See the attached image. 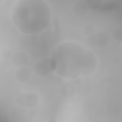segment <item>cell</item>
<instances>
[{
    "instance_id": "cell-1",
    "label": "cell",
    "mask_w": 122,
    "mask_h": 122,
    "mask_svg": "<svg viewBox=\"0 0 122 122\" xmlns=\"http://www.w3.org/2000/svg\"><path fill=\"white\" fill-rule=\"evenodd\" d=\"M50 58L55 65L54 72L70 80L94 73L98 63L92 52L73 42L57 46L52 50Z\"/></svg>"
},
{
    "instance_id": "cell-2",
    "label": "cell",
    "mask_w": 122,
    "mask_h": 122,
    "mask_svg": "<svg viewBox=\"0 0 122 122\" xmlns=\"http://www.w3.org/2000/svg\"><path fill=\"white\" fill-rule=\"evenodd\" d=\"M51 11L43 0H20L12 10L11 18L18 30L25 34L36 35L49 25Z\"/></svg>"
},
{
    "instance_id": "cell-3",
    "label": "cell",
    "mask_w": 122,
    "mask_h": 122,
    "mask_svg": "<svg viewBox=\"0 0 122 122\" xmlns=\"http://www.w3.org/2000/svg\"><path fill=\"white\" fill-rule=\"evenodd\" d=\"M15 93V102L21 107L32 108L36 107L39 103V96L33 92H24L20 89H17Z\"/></svg>"
},
{
    "instance_id": "cell-4",
    "label": "cell",
    "mask_w": 122,
    "mask_h": 122,
    "mask_svg": "<svg viewBox=\"0 0 122 122\" xmlns=\"http://www.w3.org/2000/svg\"><path fill=\"white\" fill-rule=\"evenodd\" d=\"M55 65L51 58H45L37 62L34 66L35 74L40 77H45L54 71Z\"/></svg>"
},
{
    "instance_id": "cell-5",
    "label": "cell",
    "mask_w": 122,
    "mask_h": 122,
    "mask_svg": "<svg viewBox=\"0 0 122 122\" xmlns=\"http://www.w3.org/2000/svg\"><path fill=\"white\" fill-rule=\"evenodd\" d=\"M86 42L92 47L103 48L109 45L110 42V39L107 33L101 31L87 36Z\"/></svg>"
},
{
    "instance_id": "cell-6",
    "label": "cell",
    "mask_w": 122,
    "mask_h": 122,
    "mask_svg": "<svg viewBox=\"0 0 122 122\" xmlns=\"http://www.w3.org/2000/svg\"><path fill=\"white\" fill-rule=\"evenodd\" d=\"M14 76L17 81L25 83L31 79V72L30 70L26 66L19 67L15 71Z\"/></svg>"
},
{
    "instance_id": "cell-7",
    "label": "cell",
    "mask_w": 122,
    "mask_h": 122,
    "mask_svg": "<svg viewBox=\"0 0 122 122\" xmlns=\"http://www.w3.org/2000/svg\"><path fill=\"white\" fill-rule=\"evenodd\" d=\"M13 64L17 67L26 66L29 62V56L22 51H18L14 53L11 58Z\"/></svg>"
},
{
    "instance_id": "cell-8",
    "label": "cell",
    "mask_w": 122,
    "mask_h": 122,
    "mask_svg": "<svg viewBox=\"0 0 122 122\" xmlns=\"http://www.w3.org/2000/svg\"><path fill=\"white\" fill-rule=\"evenodd\" d=\"M61 94L66 98H71L75 96L77 92L76 86L71 81H66L63 83L60 89Z\"/></svg>"
},
{
    "instance_id": "cell-9",
    "label": "cell",
    "mask_w": 122,
    "mask_h": 122,
    "mask_svg": "<svg viewBox=\"0 0 122 122\" xmlns=\"http://www.w3.org/2000/svg\"><path fill=\"white\" fill-rule=\"evenodd\" d=\"M89 10L86 3L83 0L76 1L72 6L73 12L78 17H83L87 15Z\"/></svg>"
},
{
    "instance_id": "cell-10",
    "label": "cell",
    "mask_w": 122,
    "mask_h": 122,
    "mask_svg": "<svg viewBox=\"0 0 122 122\" xmlns=\"http://www.w3.org/2000/svg\"><path fill=\"white\" fill-rule=\"evenodd\" d=\"M89 9L97 10L102 5V1L101 0H88L85 1Z\"/></svg>"
},
{
    "instance_id": "cell-11",
    "label": "cell",
    "mask_w": 122,
    "mask_h": 122,
    "mask_svg": "<svg viewBox=\"0 0 122 122\" xmlns=\"http://www.w3.org/2000/svg\"><path fill=\"white\" fill-rule=\"evenodd\" d=\"M96 32V28L92 24L85 25L83 28V33L87 37L93 34Z\"/></svg>"
},
{
    "instance_id": "cell-12",
    "label": "cell",
    "mask_w": 122,
    "mask_h": 122,
    "mask_svg": "<svg viewBox=\"0 0 122 122\" xmlns=\"http://www.w3.org/2000/svg\"><path fill=\"white\" fill-rule=\"evenodd\" d=\"M113 37L114 39L119 43L122 42V26L117 27L113 32Z\"/></svg>"
},
{
    "instance_id": "cell-13",
    "label": "cell",
    "mask_w": 122,
    "mask_h": 122,
    "mask_svg": "<svg viewBox=\"0 0 122 122\" xmlns=\"http://www.w3.org/2000/svg\"><path fill=\"white\" fill-rule=\"evenodd\" d=\"M12 52L9 48H4L1 51V56L5 59H9L12 58Z\"/></svg>"
},
{
    "instance_id": "cell-14",
    "label": "cell",
    "mask_w": 122,
    "mask_h": 122,
    "mask_svg": "<svg viewBox=\"0 0 122 122\" xmlns=\"http://www.w3.org/2000/svg\"><path fill=\"white\" fill-rule=\"evenodd\" d=\"M81 81H82V79L81 77L72 79L70 80V81H71L72 84H73L75 86H78L80 85L81 83Z\"/></svg>"
}]
</instances>
